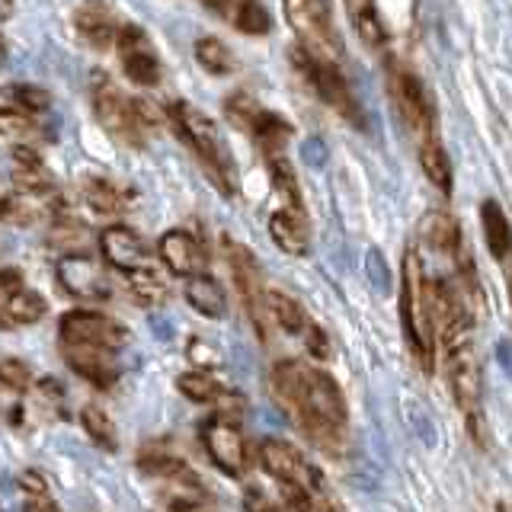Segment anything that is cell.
Here are the masks:
<instances>
[{"instance_id": "obj_33", "label": "cell", "mask_w": 512, "mask_h": 512, "mask_svg": "<svg viewBox=\"0 0 512 512\" xmlns=\"http://www.w3.org/2000/svg\"><path fill=\"white\" fill-rule=\"evenodd\" d=\"M176 388H180L183 397L196 400V404H218V400L228 394L208 372H186L176 378Z\"/></svg>"}, {"instance_id": "obj_46", "label": "cell", "mask_w": 512, "mask_h": 512, "mask_svg": "<svg viewBox=\"0 0 512 512\" xmlns=\"http://www.w3.org/2000/svg\"><path fill=\"white\" fill-rule=\"evenodd\" d=\"M7 16H10V7H7V4H0V20H7Z\"/></svg>"}, {"instance_id": "obj_37", "label": "cell", "mask_w": 512, "mask_h": 512, "mask_svg": "<svg viewBox=\"0 0 512 512\" xmlns=\"http://www.w3.org/2000/svg\"><path fill=\"white\" fill-rule=\"evenodd\" d=\"M224 116H228V122L234 128L250 135L256 116H260V103H256L250 93H231L228 100H224Z\"/></svg>"}, {"instance_id": "obj_11", "label": "cell", "mask_w": 512, "mask_h": 512, "mask_svg": "<svg viewBox=\"0 0 512 512\" xmlns=\"http://www.w3.org/2000/svg\"><path fill=\"white\" fill-rule=\"evenodd\" d=\"M202 445L208 458L215 461V468L224 471L228 477H240L250 468V458H247V439L240 426L231 420V416H221L215 413L212 420L202 423Z\"/></svg>"}, {"instance_id": "obj_18", "label": "cell", "mask_w": 512, "mask_h": 512, "mask_svg": "<svg viewBox=\"0 0 512 512\" xmlns=\"http://www.w3.org/2000/svg\"><path fill=\"white\" fill-rule=\"evenodd\" d=\"M269 237H272V244L288 256H308L311 250L308 221H304L301 212H292V208H279V212L269 218Z\"/></svg>"}, {"instance_id": "obj_15", "label": "cell", "mask_w": 512, "mask_h": 512, "mask_svg": "<svg viewBox=\"0 0 512 512\" xmlns=\"http://www.w3.org/2000/svg\"><path fill=\"white\" fill-rule=\"evenodd\" d=\"M160 260H164V266L173 276H183V279L205 276V269H208V256L202 244L183 228H173L160 237Z\"/></svg>"}, {"instance_id": "obj_14", "label": "cell", "mask_w": 512, "mask_h": 512, "mask_svg": "<svg viewBox=\"0 0 512 512\" xmlns=\"http://www.w3.org/2000/svg\"><path fill=\"white\" fill-rule=\"evenodd\" d=\"M100 250L106 256V263L119 272H138V269H148V244L141 240L138 231L125 228V224H112L100 234Z\"/></svg>"}, {"instance_id": "obj_35", "label": "cell", "mask_w": 512, "mask_h": 512, "mask_svg": "<svg viewBox=\"0 0 512 512\" xmlns=\"http://www.w3.org/2000/svg\"><path fill=\"white\" fill-rule=\"evenodd\" d=\"M128 288H132V295L144 304V308H157V304L167 301V282L157 276V269H138L128 276Z\"/></svg>"}, {"instance_id": "obj_22", "label": "cell", "mask_w": 512, "mask_h": 512, "mask_svg": "<svg viewBox=\"0 0 512 512\" xmlns=\"http://www.w3.org/2000/svg\"><path fill=\"white\" fill-rule=\"evenodd\" d=\"M480 224H484V240H487V250L496 263H506L509 256V221H506V212L503 205L496 199H484V205H480Z\"/></svg>"}, {"instance_id": "obj_1", "label": "cell", "mask_w": 512, "mask_h": 512, "mask_svg": "<svg viewBox=\"0 0 512 512\" xmlns=\"http://www.w3.org/2000/svg\"><path fill=\"white\" fill-rule=\"evenodd\" d=\"M272 391L320 452H343L349 410L340 384L327 372L298 359L279 362L272 368Z\"/></svg>"}, {"instance_id": "obj_5", "label": "cell", "mask_w": 512, "mask_h": 512, "mask_svg": "<svg viewBox=\"0 0 512 512\" xmlns=\"http://www.w3.org/2000/svg\"><path fill=\"white\" fill-rule=\"evenodd\" d=\"M285 16L298 32L301 52L320 61H340L343 42L333 29V16L327 4H320V0H295V4H285Z\"/></svg>"}, {"instance_id": "obj_25", "label": "cell", "mask_w": 512, "mask_h": 512, "mask_svg": "<svg viewBox=\"0 0 512 512\" xmlns=\"http://www.w3.org/2000/svg\"><path fill=\"white\" fill-rule=\"evenodd\" d=\"M141 471L160 477V480H173L180 484V490H199V477L196 471L189 468L183 458H173V455H141Z\"/></svg>"}, {"instance_id": "obj_32", "label": "cell", "mask_w": 512, "mask_h": 512, "mask_svg": "<svg viewBox=\"0 0 512 512\" xmlns=\"http://www.w3.org/2000/svg\"><path fill=\"white\" fill-rule=\"evenodd\" d=\"M80 423H84V432L87 436L100 445V448H106V452H116L119 448V436H116V423L109 420V413L106 410H100V407H84L80 410Z\"/></svg>"}, {"instance_id": "obj_29", "label": "cell", "mask_w": 512, "mask_h": 512, "mask_svg": "<svg viewBox=\"0 0 512 512\" xmlns=\"http://www.w3.org/2000/svg\"><path fill=\"white\" fill-rule=\"evenodd\" d=\"M346 13H349L352 26H356L359 39L368 48H384V45H388V26H384V20H381L378 10L372 4H349Z\"/></svg>"}, {"instance_id": "obj_3", "label": "cell", "mask_w": 512, "mask_h": 512, "mask_svg": "<svg viewBox=\"0 0 512 512\" xmlns=\"http://www.w3.org/2000/svg\"><path fill=\"white\" fill-rule=\"evenodd\" d=\"M400 324H404L407 346L413 349V356L420 359V365L432 368V356H436V336L429 327V314H426V272L423 260L413 247L404 253V266H400Z\"/></svg>"}, {"instance_id": "obj_47", "label": "cell", "mask_w": 512, "mask_h": 512, "mask_svg": "<svg viewBox=\"0 0 512 512\" xmlns=\"http://www.w3.org/2000/svg\"><path fill=\"white\" fill-rule=\"evenodd\" d=\"M496 512H506V503H500V506H496Z\"/></svg>"}, {"instance_id": "obj_44", "label": "cell", "mask_w": 512, "mask_h": 512, "mask_svg": "<svg viewBox=\"0 0 512 512\" xmlns=\"http://www.w3.org/2000/svg\"><path fill=\"white\" fill-rule=\"evenodd\" d=\"M247 512H282V509H279V506H272V503H266V496H263V493L247 490Z\"/></svg>"}, {"instance_id": "obj_28", "label": "cell", "mask_w": 512, "mask_h": 512, "mask_svg": "<svg viewBox=\"0 0 512 512\" xmlns=\"http://www.w3.org/2000/svg\"><path fill=\"white\" fill-rule=\"evenodd\" d=\"M420 167L426 173V180L442 189L445 196L452 192V160H448L445 148L439 144V138H429V141H420Z\"/></svg>"}, {"instance_id": "obj_17", "label": "cell", "mask_w": 512, "mask_h": 512, "mask_svg": "<svg viewBox=\"0 0 512 512\" xmlns=\"http://www.w3.org/2000/svg\"><path fill=\"white\" fill-rule=\"evenodd\" d=\"M13 186L23 199L32 196H48L55 189V180L48 167L42 164V157L32 148H16L13 151Z\"/></svg>"}, {"instance_id": "obj_45", "label": "cell", "mask_w": 512, "mask_h": 512, "mask_svg": "<svg viewBox=\"0 0 512 512\" xmlns=\"http://www.w3.org/2000/svg\"><path fill=\"white\" fill-rule=\"evenodd\" d=\"M4 61H7V39L0 36V68H4Z\"/></svg>"}, {"instance_id": "obj_4", "label": "cell", "mask_w": 512, "mask_h": 512, "mask_svg": "<svg viewBox=\"0 0 512 512\" xmlns=\"http://www.w3.org/2000/svg\"><path fill=\"white\" fill-rule=\"evenodd\" d=\"M388 93L400 112V119L410 128L413 135H420V141L436 138V106H432L429 93L423 87V80L410 71L407 64L391 61L388 64Z\"/></svg>"}, {"instance_id": "obj_34", "label": "cell", "mask_w": 512, "mask_h": 512, "mask_svg": "<svg viewBox=\"0 0 512 512\" xmlns=\"http://www.w3.org/2000/svg\"><path fill=\"white\" fill-rule=\"evenodd\" d=\"M269 176H272V186H276V192L285 199V205L292 208V212H301V215H304L301 189H298V180H295L292 164H288L285 157H269Z\"/></svg>"}, {"instance_id": "obj_21", "label": "cell", "mask_w": 512, "mask_h": 512, "mask_svg": "<svg viewBox=\"0 0 512 512\" xmlns=\"http://www.w3.org/2000/svg\"><path fill=\"white\" fill-rule=\"evenodd\" d=\"M186 301H189V308H196L208 320H221L228 314V295H224V288L208 276V272L205 276L186 279Z\"/></svg>"}, {"instance_id": "obj_26", "label": "cell", "mask_w": 512, "mask_h": 512, "mask_svg": "<svg viewBox=\"0 0 512 512\" xmlns=\"http://www.w3.org/2000/svg\"><path fill=\"white\" fill-rule=\"evenodd\" d=\"M266 311H269V324L276 320V324L292 336H301L304 327H308V314H304V308L292 295L279 292V288L266 292Z\"/></svg>"}, {"instance_id": "obj_41", "label": "cell", "mask_w": 512, "mask_h": 512, "mask_svg": "<svg viewBox=\"0 0 512 512\" xmlns=\"http://www.w3.org/2000/svg\"><path fill=\"white\" fill-rule=\"evenodd\" d=\"M32 119L23 116V112H16V109H0V132H7V135H23V132H32Z\"/></svg>"}, {"instance_id": "obj_19", "label": "cell", "mask_w": 512, "mask_h": 512, "mask_svg": "<svg viewBox=\"0 0 512 512\" xmlns=\"http://www.w3.org/2000/svg\"><path fill=\"white\" fill-rule=\"evenodd\" d=\"M74 23H77V32L84 36L90 45H96V48H106V45H112L116 42V36H119V29H122V23L116 20V13H112L109 7H103V4H87V7H80L77 13H74Z\"/></svg>"}, {"instance_id": "obj_2", "label": "cell", "mask_w": 512, "mask_h": 512, "mask_svg": "<svg viewBox=\"0 0 512 512\" xmlns=\"http://www.w3.org/2000/svg\"><path fill=\"white\" fill-rule=\"evenodd\" d=\"M164 116L170 119L173 132L180 135V141H186L189 151L199 157V164L205 167L208 176H212V183L224 192V196H231L237 189V164L228 151V141H224L221 132L215 128V122L186 100L170 103Z\"/></svg>"}, {"instance_id": "obj_10", "label": "cell", "mask_w": 512, "mask_h": 512, "mask_svg": "<svg viewBox=\"0 0 512 512\" xmlns=\"http://www.w3.org/2000/svg\"><path fill=\"white\" fill-rule=\"evenodd\" d=\"M61 343L64 346H87V349H106L116 352L128 343V330L100 311H68L61 317Z\"/></svg>"}, {"instance_id": "obj_9", "label": "cell", "mask_w": 512, "mask_h": 512, "mask_svg": "<svg viewBox=\"0 0 512 512\" xmlns=\"http://www.w3.org/2000/svg\"><path fill=\"white\" fill-rule=\"evenodd\" d=\"M260 464L266 474H272L279 484L308 490V493H324V477L314 468V464L304 458L292 442L285 439H263L260 442Z\"/></svg>"}, {"instance_id": "obj_24", "label": "cell", "mask_w": 512, "mask_h": 512, "mask_svg": "<svg viewBox=\"0 0 512 512\" xmlns=\"http://www.w3.org/2000/svg\"><path fill=\"white\" fill-rule=\"evenodd\" d=\"M250 135H253L256 144L263 148L266 160H269V157H282L285 141L292 138V125H288L282 116H276V112L260 109V116H256V122H253V128H250Z\"/></svg>"}, {"instance_id": "obj_7", "label": "cell", "mask_w": 512, "mask_h": 512, "mask_svg": "<svg viewBox=\"0 0 512 512\" xmlns=\"http://www.w3.org/2000/svg\"><path fill=\"white\" fill-rule=\"evenodd\" d=\"M224 253H228V266H231V276H234V285L240 292V301H244V311L250 317V324L256 330L260 340L269 336V311H266V288H263V272H260V263H256V256L244 247L237 244V240L224 237Z\"/></svg>"}, {"instance_id": "obj_20", "label": "cell", "mask_w": 512, "mask_h": 512, "mask_svg": "<svg viewBox=\"0 0 512 512\" xmlns=\"http://www.w3.org/2000/svg\"><path fill=\"white\" fill-rule=\"evenodd\" d=\"M420 237L426 240V244L436 250V253H442V256H455L461 253V228H458V221H455V215H448V212H429V215H423V221H420Z\"/></svg>"}, {"instance_id": "obj_23", "label": "cell", "mask_w": 512, "mask_h": 512, "mask_svg": "<svg viewBox=\"0 0 512 512\" xmlns=\"http://www.w3.org/2000/svg\"><path fill=\"white\" fill-rule=\"evenodd\" d=\"M0 304H4V317L7 324L13 327H29L36 324V320L45 317V298L39 292H32V288H16L10 295H0Z\"/></svg>"}, {"instance_id": "obj_40", "label": "cell", "mask_w": 512, "mask_h": 512, "mask_svg": "<svg viewBox=\"0 0 512 512\" xmlns=\"http://www.w3.org/2000/svg\"><path fill=\"white\" fill-rule=\"evenodd\" d=\"M301 336H304V346L311 352V359H320V362L330 359V336L324 333V327H317L308 320V327H304Z\"/></svg>"}, {"instance_id": "obj_42", "label": "cell", "mask_w": 512, "mask_h": 512, "mask_svg": "<svg viewBox=\"0 0 512 512\" xmlns=\"http://www.w3.org/2000/svg\"><path fill=\"white\" fill-rule=\"evenodd\" d=\"M189 359L196 365H202V368H215V365H221V352L215 346H208L205 340H192L189 343Z\"/></svg>"}, {"instance_id": "obj_27", "label": "cell", "mask_w": 512, "mask_h": 512, "mask_svg": "<svg viewBox=\"0 0 512 512\" xmlns=\"http://www.w3.org/2000/svg\"><path fill=\"white\" fill-rule=\"evenodd\" d=\"M84 199L93 212L100 215H119L122 208L132 199V192L128 189H119L112 180H100V176H93V180L84 183Z\"/></svg>"}, {"instance_id": "obj_36", "label": "cell", "mask_w": 512, "mask_h": 512, "mask_svg": "<svg viewBox=\"0 0 512 512\" xmlns=\"http://www.w3.org/2000/svg\"><path fill=\"white\" fill-rule=\"evenodd\" d=\"M231 23L244 32V36H266L272 29V16L263 4H234L231 10Z\"/></svg>"}, {"instance_id": "obj_38", "label": "cell", "mask_w": 512, "mask_h": 512, "mask_svg": "<svg viewBox=\"0 0 512 512\" xmlns=\"http://www.w3.org/2000/svg\"><path fill=\"white\" fill-rule=\"evenodd\" d=\"M0 384H7L10 391H26L29 384H32L29 365L23 359H16V356L0 359Z\"/></svg>"}, {"instance_id": "obj_30", "label": "cell", "mask_w": 512, "mask_h": 512, "mask_svg": "<svg viewBox=\"0 0 512 512\" xmlns=\"http://www.w3.org/2000/svg\"><path fill=\"white\" fill-rule=\"evenodd\" d=\"M196 61L202 64V71L215 74V77H224V74H231V71H234V55H231V48L224 45L221 39H215V36H202V39L196 42Z\"/></svg>"}, {"instance_id": "obj_13", "label": "cell", "mask_w": 512, "mask_h": 512, "mask_svg": "<svg viewBox=\"0 0 512 512\" xmlns=\"http://www.w3.org/2000/svg\"><path fill=\"white\" fill-rule=\"evenodd\" d=\"M116 45H119L122 68H125L128 77L135 80V84H141V87H157L160 84L164 68H160L154 48H151L148 36H144V29L138 23H122Z\"/></svg>"}, {"instance_id": "obj_12", "label": "cell", "mask_w": 512, "mask_h": 512, "mask_svg": "<svg viewBox=\"0 0 512 512\" xmlns=\"http://www.w3.org/2000/svg\"><path fill=\"white\" fill-rule=\"evenodd\" d=\"M55 276H58V285L64 288V292L77 301L100 304V301L112 298L109 276L103 272V266L87 253H64L55 263Z\"/></svg>"}, {"instance_id": "obj_6", "label": "cell", "mask_w": 512, "mask_h": 512, "mask_svg": "<svg viewBox=\"0 0 512 512\" xmlns=\"http://www.w3.org/2000/svg\"><path fill=\"white\" fill-rule=\"evenodd\" d=\"M90 90H93V112H96V119H100V125L106 128V132L112 138H119L122 144L141 148L144 132H148V128H144L141 119H138L135 100H128V96L100 71L93 74Z\"/></svg>"}, {"instance_id": "obj_43", "label": "cell", "mask_w": 512, "mask_h": 512, "mask_svg": "<svg viewBox=\"0 0 512 512\" xmlns=\"http://www.w3.org/2000/svg\"><path fill=\"white\" fill-rule=\"evenodd\" d=\"M23 512H61V509L48 496V490H39V493H23Z\"/></svg>"}, {"instance_id": "obj_16", "label": "cell", "mask_w": 512, "mask_h": 512, "mask_svg": "<svg viewBox=\"0 0 512 512\" xmlns=\"http://www.w3.org/2000/svg\"><path fill=\"white\" fill-rule=\"evenodd\" d=\"M64 362H68L74 375L96 384V388H112V384L119 381L116 352L87 349V346H64Z\"/></svg>"}, {"instance_id": "obj_31", "label": "cell", "mask_w": 512, "mask_h": 512, "mask_svg": "<svg viewBox=\"0 0 512 512\" xmlns=\"http://www.w3.org/2000/svg\"><path fill=\"white\" fill-rule=\"evenodd\" d=\"M4 100H7V109L32 116V112H45L52 106V93L36 84H10V87H4Z\"/></svg>"}, {"instance_id": "obj_39", "label": "cell", "mask_w": 512, "mask_h": 512, "mask_svg": "<svg viewBox=\"0 0 512 512\" xmlns=\"http://www.w3.org/2000/svg\"><path fill=\"white\" fill-rule=\"evenodd\" d=\"M32 218H36V212L29 208V199H23V196H0V221L26 224Z\"/></svg>"}, {"instance_id": "obj_8", "label": "cell", "mask_w": 512, "mask_h": 512, "mask_svg": "<svg viewBox=\"0 0 512 512\" xmlns=\"http://www.w3.org/2000/svg\"><path fill=\"white\" fill-rule=\"evenodd\" d=\"M292 61L304 71V77L311 80L314 90L320 93V100H324L330 109H336L346 122H352L356 128H365V112L356 100V93H352L349 80L343 77V71L336 68L333 61H320V58H311L308 52H301L295 48Z\"/></svg>"}]
</instances>
